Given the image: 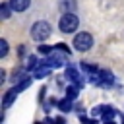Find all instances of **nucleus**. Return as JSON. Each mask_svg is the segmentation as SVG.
Returning <instances> with one entry per match:
<instances>
[{
    "instance_id": "1",
    "label": "nucleus",
    "mask_w": 124,
    "mask_h": 124,
    "mask_svg": "<svg viewBox=\"0 0 124 124\" xmlns=\"http://www.w3.org/2000/svg\"><path fill=\"white\" fill-rule=\"evenodd\" d=\"M78 23H79L78 16H76V14H72V12H66V14L60 17L58 27H60V31H62V33H74V31L78 29Z\"/></svg>"
},
{
    "instance_id": "2",
    "label": "nucleus",
    "mask_w": 124,
    "mask_h": 124,
    "mask_svg": "<svg viewBox=\"0 0 124 124\" xmlns=\"http://www.w3.org/2000/svg\"><path fill=\"white\" fill-rule=\"evenodd\" d=\"M48 35H50V25L46 21H37L31 27V37L35 41H45V39H48Z\"/></svg>"
},
{
    "instance_id": "3",
    "label": "nucleus",
    "mask_w": 124,
    "mask_h": 124,
    "mask_svg": "<svg viewBox=\"0 0 124 124\" xmlns=\"http://www.w3.org/2000/svg\"><path fill=\"white\" fill-rule=\"evenodd\" d=\"M74 46H76L79 52H85V50H89V48L93 46V37H91L89 33H78V35L74 37Z\"/></svg>"
},
{
    "instance_id": "4",
    "label": "nucleus",
    "mask_w": 124,
    "mask_h": 124,
    "mask_svg": "<svg viewBox=\"0 0 124 124\" xmlns=\"http://www.w3.org/2000/svg\"><path fill=\"white\" fill-rule=\"evenodd\" d=\"M19 91H21V87H19V85H16V87H12V89H10L8 93H6V97H4V101H2V107H4V108H8V107H10L12 103H14V99L17 97V93H19Z\"/></svg>"
},
{
    "instance_id": "5",
    "label": "nucleus",
    "mask_w": 124,
    "mask_h": 124,
    "mask_svg": "<svg viewBox=\"0 0 124 124\" xmlns=\"http://www.w3.org/2000/svg\"><path fill=\"white\" fill-rule=\"evenodd\" d=\"M112 83H114L112 74H110V72H107V70H101V72H99V85L108 87V85H112Z\"/></svg>"
},
{
    "instance_id": "6",
    "label": "nucleus",
    "mask_w": 124,
    "mask_h": 124,
    "mask_svg": "<svg viewBox=\"0 0 124 124\" xmlns=\"http://www.w3.org/2000/svg\"><path fill=\"white\" fill-rule=\"evenodd\" d=\"M29 2L31 0H10V6H12L14 12H23V10L29 8Z\"/></svg>"
},
{
    "instance_id": "7",
    "label": "nucleus",
    "mask_w": 124,
    "mask_h": 124,
    "mask_svg": "<svg viewBox=\"0 0 124 124\" xmlns=\"http://www.w3.org/2000/svg\"><path fill=\"white\" fill-rule=\"evenodd\" d=\"M66 78H68V79H72L74 83H78V87L81 85V79H79V74H78V70H74V68H68V70H66Z\"/></svg>"
},
{
    "instance_id": "8",
    "label": "nucleus",
    "mask_w": 124,
    "mask_h": 124,
    "mask_svg": "<svg viewBox=\"0 0 124 124\" xmlns=\"http://www.w3.org/2000/svg\"><path fill=\"white\" fill-rule=\"evenodd\" d=\"M103 118H105V122H108V120H112V116L116 114V110L112 108V107H103Z\"/></svg>"
},
{
    "instance_id": "9",
    "label": "nucleus",
    "mask_w": 124,
    "mask_h": 124,
    "mask_svg": "<svg viewBox=\"0 0 124 124\" xmlns=\"http://www.w3.org/2000/svg\"><path fill=\"white\" fill-rule=\"evenodd\" d=\"M60 8H64V10L72 12V10L76 8V0H60Z\"/></svg>"
},
{
    "instance_id": "10",
    "label": "nucleus",
    "mask_w": 124,
    "mask_h": 124,
    "mask_svg": "<svg viewBox=\"0 0 124 124\" xmlns=\"http://www.w3.org/2000/svg\"><path fill=\"white\" fill-rule=\"evenodd\" d=\"M76 97H78V87H76V85L68 87V89H66V99L72 101V99H76Z\"/></svg>"
},
{
    "instance_id": "11",
    "label": "nucleus",
    "mask_w": 124,
    "mask_h": 124,
    "mask_svg": "<svg viewBox=\"0 0 124 124\" xmlns=\"http://www.w3.org/2000/svg\"><path fill=\"white\" fill-rule=\"evenodd\" d=\"M0 10H2V17H4V19H8V17H10V14H12V6H10V4H2V6H0Z\"/></svg>"
},
{
    "instance_id": "12",
    "label": "nucleus",
    "mask_w": 124,
    "mask_h": 124,
    "mask_svg": "<svg viewBox=\"0 0 124 124\" xmlns=\"http://www.w3.org/2000/svg\"><path fill=\"white\" fill-rule=\"evenodd\" d=\"M58 107H60V110H64V112H68V110H72V105H70V99H62V101L58 103Z\"/></svg>"
},
{
    "instance_id": "13",
    "label": "nucleus",
    "mask_w": 124,
    "mask_h": 124,
    "mask_svg": "<svg viewBox=\"0 0 124 124\" xmlns=\"http://www.w3.org/2000/svg\"><path fill=\"white\" fill-rule=\"evenodd\" d=\"M81 68H83L85 72H89V76L97 74V68H95V66H91V64H87V62H83V64H81Z\"/></svg>"
},
{
    "instance_id": "14",
    "label": "nucleus",
    "mask_w": 124,
    "mask_h": 124,
    "mask_svg": "<svg viewBox=\"0 0 124 124\" xmlns=\"http://www.w3.org/2000/svg\"><path fill=\"white\" fill-rule=\"evenodd\" d=\"M6 54H8V43H6L4 39H2V41H0V56L4 58Z\"/></svg>"
},
{
    "instance_id": "15",
    "label": "nucleus",
    "mask_w": 124,
    "mask_h": 124,
    "mask_svg": "<svg viewBox=\"0 0 124 124\" xmlns=\"http://www.w3.org/2000/svg\"><path fill=\"white\" fill-rule=\"evenodd\" d=\"M39 52H43V54H50V52H52V46L43 45V46H39Z\"/></svg>"
},
{
    "instance_id": "16",
    "label": "nucleus",
    "mask_w": 124,
    "mask_h": 124,
    "mask_svg": "<svg viewBox=\"0 0 124 124\" xmlns=\"http://www.w3.org/2000/svg\"><path fill=\"white\" fill-rule=\"evenodd\" d=\"M105 124H114V122H112V120H108V122H105Z\"/></svg>"
},
{
    "instance_id": "17",
    "label": "nucleus",
    "mask_w": 124,
    "mask_h": 124,
    "mask_svg": "<svg viewBox=\"0 0 124 124\" xmlns=\"http://www.w3.org/2000/svg\"><path fill=\"white\" fill-rule=\"evenodd\" d=\"M122 124H124V118H122Z\"/></svg>"
}]
</instances>
